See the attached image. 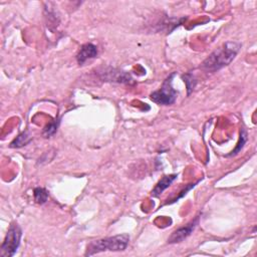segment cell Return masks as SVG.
Wrapping results in <instances>:
<instances>
[{"instance_id":"cell-9","label":"cell","mask_w":257,"mask_h":257,"mask_svg":"<svg viewBox=\"0 0 257 257\" xmlns=\"http://www.w3.org/2000/svg\"><path fill=\"white\" fill-rule=\"evenodd\" d=\"M31 140V136L29 135L28 132H24L21 133L18 137H16V139H14V141L10 144L11 148H20V147H24L26 144H28Z\"/></svg>"},{"instance_id":"cell-6","label":"cell","mask_w":257,"mask_h":257,"mask_svg":"<svg viewBox=\"0 0 257 257\" xmlns=\"http://www.w3.org/2000/svg\"><path fill=\"white\" fill-rule=\"evenodd\" d=\"M98 55V49L93 44L83 45L77 54V60L78 64H83L88 59L94 58Z\"/></svg>"},{"instance_id":"cell-4","label":"cell","mask_w":257,"mask_h":257,"mask_svg":"<svg viewBox=\"0 0 257 257\" xmlns=\"http://www.w3.org/2000/svg\"><path fill=\"white\" fill-rule=\"evenodd\" d=\"M21 236H23V231L17 224H12L5 236V239L1 245V256L2 257H11L13 256L19 245Z\"/></svg>"},{"instance_id":"cell-12","label":"cell","mask_w":257,"mask_h":257,"mask_svg":"<svg viewBox=\"0 0 257 257\" xmlns=\"http://www.w3.org/2000/svg\"><path fill=\"white\" fill-rule=\"evenodd\" d=\"M58 125H59V119H55L53 120L51 123H50L46 128L44 130V136L46 138H50L51 136L54 135L57 131V128H58Z\"/></svg>"},{"instance_id":"cell-5","label":"cell","mask_w":257,"mask_h":257,"mask_svg":"<svg viewBox=\"0 0 257 257\" xmlns=\"http://www.w3.org/2000/svg\"><path fill=\"white\" fill-rule=\"evenodd\" d=\"M199 220H200V216H196L195 219H193L187 225H185L184 227H181V228L177 229L176 231H174L172 233V235H171V236L169 237L168 243H170V244L179 243V242H182L183 240H185L189 236V235L193 231H194V229L196 228V226L199 223Z\"/></svg>"},{"instance_id":"cell-2","label":"cell","mask_w":257,"mask_h":257,"mask_svg":"<svg viewBox=\"0 0 257 257\" xmlns=\"http://www.w3.org/2000/svg\"><path fill=\"white\" fill-rule=\"evenodd\" d=\"M128 241H130V236L128 234L92 241L88 245L85 256H92L103 251H123L128 247Z\"/></svg>"},{"instance_id":"cell-8","label":"cell","mask_w":257,"mask_h":257,"mask_svg":"<svg viewBox=\"0 0 257 257\" xmlns=\"http://www.w3.org/2000/svg\"><path fill=\"white\" fill-rule=\"evenodd\" d=\"M177 178V175L174 174V175H168V176H164L160 181L159 183L156 185V187L154 188V190L152 191V195L154 197H158L160 196L162 193L171 186V184H172Z\"/></svg>"},{"instance_id":"cell-10","label":"cell","mask_w":257,"mask_h":257,"mask_svg":"<svg viewBox=\"0 0 257 257\" xmlns=\"http://www.w3.org/2000/svg\"><path fill=\"white\" fill-rule=\"evenodd\" d=\"M246 142H247V132H246L245 128H242L241 132H240V139H239L238 145L236 146V148H235L229 155H227V157H232V156L237 155L241 151V150L243 149V147L246 144Z\"/></svg>"},{"instance_id":"cell-11","label":"cell","mask_w":257,"mask_h":257,"mask_svg":"<svg viewBox=\"0 0 257 257\" xmlns=\"http://www.w3.org/2000/svg\"><path fill=\"white\" fill-rule=\"evenodd\" d=\"M49 199V193L44 188H35L34 189V200L38 204H45Z\"/></svg>"},{"instance_id":"cell-7","label":"cell","mask_w":257,"mask_h":257,"mask_svg":"<svg viewBox=\"0 0 257 257\" xmlns=\"http://www.w3.org/2000/svg\"><path fill=\"white\" fill-rule=\"evenodd\" d=\"M103 75H105L104 79H108L110 81H117L120 83H132L133 78L132 77L126 72H121V71H116V70H111L110 72H103Z\"/></svg>"},{"instance_id":"cell-3","label":"cell","mask_w":257,"mask_h":257,"mask_svg":"<svg viewBox=\"0 0 257 257\" xmlns=\"http://www.w3.org/2000/svg\"><path fill=\"white\" fill-rule=\"evenodd\" d=\"M176 76L175 73L172 75H170L164 81L163 85L160 90L154 92L151 95V100L155 102L156 103L162 104V105H170L176 102L178 93L176 90L173 89L172 82H173V77Z\"/></svg>"},{"instance_id":"cell-1","label":"cell","mask_w":257,"mask_h":257,"mask_svg":"<svg viewBox=\"0 0 257 257\" xmlns=\"http://www.w3.org/2000/svg\"><path fill=\"white\" fill-rule=\"evenodd\" d=\"M241 49V44L237 41H228L221 48L213 51L202 63L200 68L208 73H215L227 66L236 57Z\"/></svg>"}]
</instances>
